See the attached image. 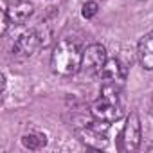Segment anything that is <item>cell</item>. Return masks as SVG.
Instances as JSON below:
<instances>
[{"mask_svg": "<svg viewBox=\"0 0 153 153\" xmlns=\"http://www.w3.org/2000/svg\"><path fill=\"white\" fill-rule=\"evenodd\" d=\"M137 54H139V61L146 70H153V31L146 33L137 47Z\"/></svg>", "mask_w": 153, "mask_h": 153, "instance_id": "8", "label": "cell"}, {"mask_svg": "<svg viewBox=\"0 0 153 153\" xmlns=\"http://www.w3.org/2000/svg\"><path fill=\"white\" fill-rule=\"evenodd\" d=\"M123 140H124V148L130 151H135L140 146V119L135 112H131L126 119L123 130Z\"/></svg>", "mask_w": 153, "mask_h": 153, "instance_id": "6", "label": "cell"}, {"mask_svg": "<svg viewBox=\"0 0 153 153\" xmlns=\"http://www.w3.org/2000/svg\"><path fill=\"white\" fill-rule=\"evenodd\" d=\"M108 124H110V123H105V121H97V119H96V123L87 124V128H83V130L79 131L81 140H83L87 146L96 148V149L106 148V146H108V137H106Z\"/></svg>", "mask_w": 153, "mask_h": 153, "instance_id": "4", "label": "cell"}, {"mask_svg": "<svg viewBox=\"0 0 153 153\" xmlns=\"http://www.w3.org/2000/svg\"><path fill=\"white\" fill-rule=\"evenodd\" d=\"M43 38L40 36L38 31H27L24 34L18 36V40L13 45V56L16 58H31L42 45H43Z\"/></svg>", "mask_w": 153, "mask_h": 153, "instance_id": "5", "label": "cell"}, {"mask_svg": "<svg viewBox=\"0 0 153 153\" xmlns=\"http://www.w3.org/2000/svg\"><path fill=\"white\" fill-rule=\"evenodd\" d=\"M97 9H99V6L96 2H85L83 9H81V15H83V18L88 20V18H94L97 15Z\"/></svg>", "mask_w": 153, "mask_h": 153, "instance_id": "11", "label": "cell"}, {"mask_svg": "<svg viewBox=\"0 0 153 153\" xmlns=\"http://www.w3.org/2000/svg\"><path fill=\"white\" fill-rule=\"evenodd\" d=\"M105 63H106V49H105V45L92 43L83 51V65H81V68L88 76H101Z\"/></svg>", "mask_w": 153, "mask_h": 153, "instance_id": "3", "label": "cell"}, {"mask_svg": "<svg viewBox=\"0 0 153 153\" xmlns=\"http://www.w3.org/2000/svg\"><path fill=\"white\" fill-rule=\"evenodd\" d=\"M22 144L27 148V149H40L47 144V139L43 135H36V133H29V135H24L22 137Z\"/></svg>", "mask_w": 153, "mask_h": 153, "instance_id": "10", "label": "cell"}, {"mask_svg": "<svg viewBox=\"0 0 153 153\" xmlns=\"http://www.w3.org/2000/svg\"><path fill=\"white\" fill-rule=\"evenodd\" d=\"M52 70L59 76H74L81 70L83 65V49L81 45L72 40L65 38L58 42V45L52 51V59H51Z\"/></svg>", "mask_w": 153, "mask_h": 153, "instance_id": "2", "label": "cell"}, {"mask_svg": "<svg viewBox=\"0 0 153 153\" xmlns=\"http://www.w3.org/2000/svg\"><path fill=\"white\" fill-rule=\"evenodd\" d=\"M126 76H128V70H126V67H124L117 58L106 59V63H105V67H103V72H101V78H103L105 81L123 85V83L126 81Z\"/></svg>", "mask_w": 153, "mask_h": 153, "instance_id": "7", "label": "cell"}, {"mask_svg": "<svg viewBox=\"0 0 153 153\" xmlns=\"http://www.w3.org/2000/svg\"><path fill=\"white\" fill-rule=\"evenodd\" d=\"M33 9H34V7H33L31 2H18V4L11 6V7L6 11V16H7V20H9V24L20 25V24H24V22L29 20V16L33 15Z\"/></svg>", "mask_w": 153, "mask_h": 153, "instance_id": "9", "label": "cell"}, {"mask_svg": "<svg viewBox=\"0 0 153 153\" xmlns=\"http://www.w3.org/2000/svg\"><path fill=\"white\" fill-rule=\"evenodd\" d=\"M124 106H126V101H124L121 85L105 81L101 87L99 97L92 105V115L97 121L115 123L124 115Z\"/></svg>", "mask_w": 153, "mask_h": 153, "instance_id": "1", "label": "cell"}]
</instances>
